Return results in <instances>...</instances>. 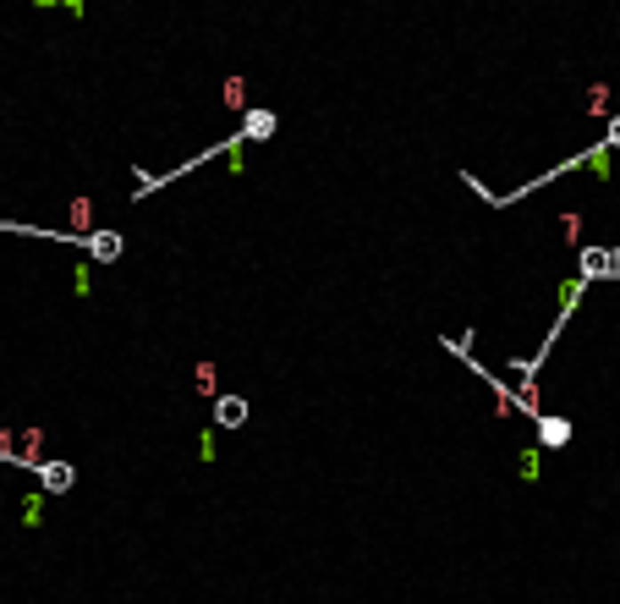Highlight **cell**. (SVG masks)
Returning <instances> with one entry per match:
<instances>
[{
    "label": "cell",
    "mask_w": 620,
    "mask_h": 604,
    "mask_svg": "<svg viewBox=\"0 0 620 604\" xmlns=\"http://www.w3.org/2000/svg\"><path fill=\"white\" fill-rule=\"evenodd\" d=\"M83 253H88L93 264H116L121 253H126V237L121 231H88L83 237Z\"/></svg>",
    "instance_id": "6da1fadb"
},
{
    "label": "cell",
    "mask_w": 620,
    "mask_h": 604,
    "mask_svg": "<svg viewBox=\"0 0 620 604\" xmlns=\"http://www.w3.org/2000/svg\"><path fill=\"white\" fill-rule=\"evenodd\" d=\"M34 472H39V484H44L50 495H67V489L77 484V467H72V462H34Z\"/></svg>",
    "instance_id": "7a4b0ae2"
},
{
    "label": "cell",
    "mask_w": 620,
    "mask_h": 604,
    "mask_svg": "<svg viewBox=\"0 0 620 604\" xmlns=\"http://www.w3.org/2000/svg\"><path fill=\"white\" fill-rule=\"evenodd\" d=\"M538 445H544V451H560V445L571 439V418H549V412H538Z\"/></svg>",
    "instance_id": "3957f363"
},
{
    "label": "cell",
    "mask_w": 620,
    "mask_h": 604,
    "mask_svg": "<svg viewBox=\"0 0 620 604\" xmlns=\"http://www.w3.org/2000/svg\"><path fill=\"white\" fill-rule=\"evenodd\" d=\"M275 110H242V138L247 143H264V138H275Z\"/></svg>",
    "instance_id": "277c9868"
},
{
    "label": "cell",
    "mask_w": 620,
    "mask_h": 604,
    "mask_svg": "<svg viewBox=\"0 0 620 604\" xmlns=\"http://www.w3.org/2000/svg\"><path fill=\"white\" fill-rule=\"evenodd\" d=\"M214 423L220 429H242L247 423V401L242 396H214Z\"/></svg>",
    "instance_id": "5b68a950"
},
{
    "label": "cell",
    "mask_w": 620,
    "mask_h": 604,
    "mask_svg": "<svg viewBox=\"0 0 620 604\" xmlns=\"http://www.w3.org/2000/svg\"><path fill=\"white\" fill-rule=\"evenodd\" d=\"M582 270V280H599V275H609V247H582V259H576Z\"/></svg>",
    "instance_id": "8992f818"
},
{
    "label": "cell",
    "mask_w": 620,
    "mask_h": 604,
    "mask_svg": "<svg viewBox=\"0 0 620 604\" xmlns=\"http://www.w3.org/2000/svg\"><path fill=\"white\" fill-rule=\"evenodd\" d=\"M604 143H609V149H620V116L609 121V133H604Z\"/></svg>",
    "instance_id": "52a82bcc"
}]
</instances>
